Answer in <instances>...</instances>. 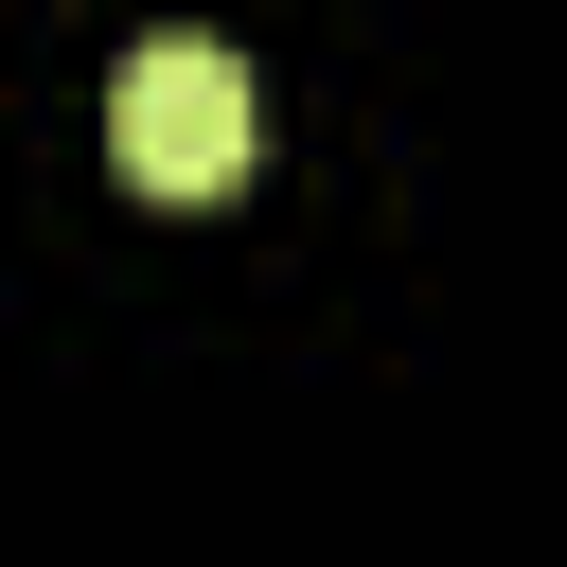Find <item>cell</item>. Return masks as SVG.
Wrapping results in <instances>:
<instances>
[{
    "instance_id": "cell-1",
    "label": "cell",
    "mask_w": 567,
    "mask_h": 567,
    "mask_svg": "<svg viewBox=\"0 0 567 567\" xmlns=\"http://www.w3.org/2000/svg\"><path fill=\"white\" fill-rule=\"evenodd\" d=\"M106 159H124L142 195H230V177H248V53L142 35V53L106 71Z\"/></svg>"
}]
</instances>
